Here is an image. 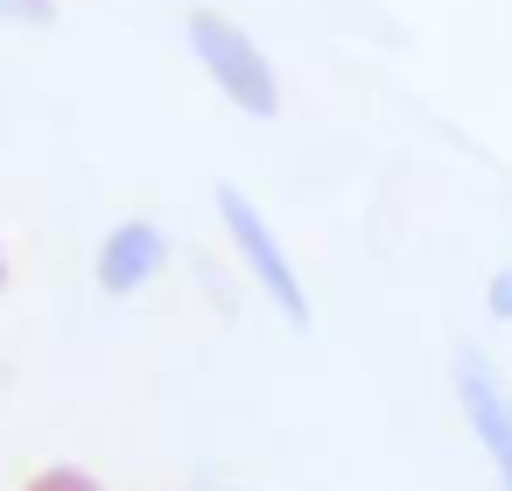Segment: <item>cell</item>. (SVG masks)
<instances>
[{
    "instance_id": "obj_1",
    "label": "cell",
    "mask_w": 512,
    "mask_h": 491,
    "mask_svg": "<svg viewBox=\"0 0 512 491\" xmlns=\"http://www.w3.org/2000/svg\"><path fill=\"white\" fill-rule=\"evenodd\" d=\"M190 57L197 71L246 113V120H274L281 113V78H274V57L218 8H197L190 15Z\"/></svg>"
},
{
    "instance_id": "obj_2",
    "label": "cell",
    "mask_w": 512,
    "mask_h": 491,
    "mask_svg": "<svg viewBox=\"0 0 512 491\" xmlns=\"http://www.w3.org/2000/svg\"><path fill=\"white\" fill-rule=\"evenodd\" d=\"M218 225H225V239L239 246V260H246V274L260 281V295L281 309V323H295V330H309L316 323V309H309V288H302V274H295V260H288V246L274 239V225L260 218V204L239 190V183H218Z\"/></svg>"
},
{
    "instance_id": "obj_3",
    "label": "cell",
    "mask_w": 512,
    "mask_h": 491,
    "mask_svg": "<svg viewBox=\"0 0 512 491\" xmlns=\"http://www.w3.org/2000/svg\"><path fill=\"white\" fill-rule=\"evenodd\" d=\"M456 400H463V421H470V435L484 442V456L498 470V491H512V393L498 386V372L477 351L456 358Z\"/></svg>"
},
{
    "instance_id": "obj_4",
    "label": "cell",
    "mask_w": 512,
    "mask_h": 491,
    "mask_svg": "<svg viewBox=\"0 0 512 491\" xmlns=\"http://www.w3.org/2000/svg\"><path fill=\"white\" fill-rule=\"evenodd\" d=\"M162 260H169L162 225L127 218V225H113V232H106V246H99V288H106V295H134L141 281H155V274H162Z\"/></svg>"
},
{
    "instance_id": "obj_5",
    "label": "cell",
    "mask_w": 512,
    "mask_h": 491,
    "mask_svg": "<svg viewBox=\"0 0 512 491\" xmlns=\"http://www.w3.org/2000/svg\"><path fill=\"white\" fill-rule=\"evenodd\" d=\"M22 491H99V477L78 470V463H50V470H36Z\"/></svg>"
},
{
    "instance_id": "obj_6",
    "label": "cell",
    "mask_w": 512,
    "mask_h": 491,
    "mask_svg": "<svg viewBox=\"0 0 512 491\" xmlns=\"http://www.w3.org/2000/svg\"><path fill=\"white\" fill-rule=\"evenodd\" d=\"M0 22H22V29H50V22H57V0H0Z\"/></svg>"
},
{
    "instance_id": "obj_7",
    "label": "cell",
    "mask_w": 512,
    "mask_h": 491,
    "mask_svg": "<svg viewBox=\"0 0 512 491\" xmlns=\"http://www.w3.org/2000/svg\"><path fill=\"white\" fill-rule=\"evenodd\" d=\"M484 302H491V316H498V323H512V267H505V274L484 288Z\"/></svg>"
},
{
    "instance_id": "obj_8",
    "label": "cell",
    "mask_w": 512,
    "mask_h": 491,
    "mask_svg": "<svg viewBox=\"0 0 512 491\" xmlns=\"http://www.w3.org/2000/svg\"><path fill=\"white\" fill-rule=\"evenodd\" d=\"M0 288H8V253H0Z\"/></svg>"
}]
</instances>
